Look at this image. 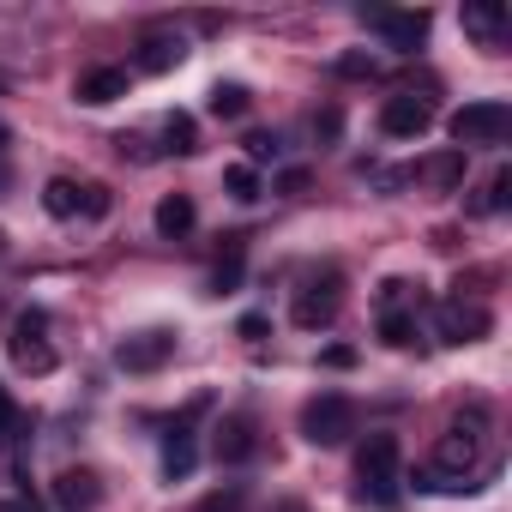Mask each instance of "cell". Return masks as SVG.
<instances>
[{
  "mask_svg": "<svg viewBox=\"0 0 512 512\" xmlns=\"http://www.w3.org/2000/svg\"><path fill=\"white\" fill-rule=\"evenodd\" d=\"M416 314H422V284L386 278V284H380V344L410 350V344H416Z\"/></svg>",
  "mask_w": 512,
  "mask_h": 512,
  "instance_id": "7a4b0ae2",
  "label": "cell"
},
{
  "mask_svg": "<svg viewBox=\"0 0 512 512\" xmlns=\"http://www.w3.org/2000/svg\"><path fill=\"white\" fill-rule=\"evenodd\" d=\"M506 199H512V169H494V181L482 187V199H470V211H476V217H488V211H500Z\"/></svg>",
  "mask_w": 512,
  "mask_h": 512,
  "instance_id": "7402d4cb",
  "label": "cell"
},
{
  "mask_svg": "<svg viewBox=\"0 0 512 512\" xmlns=\"http://www.w3.org/2000/svg\"><path fill=\"white\" fill-rule=\"evenodd\" d=\"M422 175H428L434 187H458V181H464V151H446V157H434Z\"/></svg>",
  "mask_w": 512,
  "mask_h": 512,
  "instance_id": "cb8c5ba5",
  "label": "cell"
},
{
  "mask_svg": "<svg viewBox=\"0 0 512 512\" xmlns=\"http://www.w3.org/2000/svg\"><path fill=\"white\" fill-rule=\"evenodd\" d=\"M241 500H247V494H241V482H229V488H217V494H205V500H199L193 512H241Z\"/></svg>",
  "mask_w": 512,
  "mask_h": 512,
  "instance_id": "d4e9b609",
  "label": "cell"
},
{
  "mask_svg": "<svg viewBox=\"0 0 512 512\" xmlns=\"http://www.w3.org/2000/svg\"><path fill=\"white\" fill-rule=\"evenodd\" d=\"M0 512H37V506H31V500L19 494V500H0Z\"/></svg>",
  "mask_w": 512,
  "mask_h": 512,
  "instance_id": "1f68e13d",
  "label": "cell"
},
{
  "mask_svg": "<svg viewBox=\"0 0 512 512\" xmlns=\"http://www.w3.org/2000/svg\"><path fill=\"white\" fill-rule=\"evenodd\" d=\"M223 187H229V199H260V169L235 163V169H223Z\"/></svg>",
  "mask_w": 512,
  "mask_h": 512,
  "instance_id": "603a6c76",
  "label": "cell"
},
{
  "mask_svg": "<svg viewBox=\"0 0 512 512\" xmlns=\"http://www.w3.org/2000/svg\"><path fill=\"white\" fill-rule=\"evenodd\" d=\"M278 512H302V500H284V506H278Z\"/></svg>",
  "mask_w": 512,
  "mask_h": 512,
  "instance_id": "836d02e7",
  "label": "cell"
},
{
  "mask_svg": "<svg viewBox=\"0 0 512 512\" xmlns=\"http://www.w3.org/2000/svg\"><path fill=\"white\" fill-rule=\"evenodd\" d=\"M193 464H199V446H193V434L175 422V428L163 434V476L181 482V476H193Z\"/></svg>",
  "mask_w": 512,
  "mask_h": 512,
  "instance_id": "2e32d148",
  "label": "cell"
},
{
  "mask_svg": "<svg viewBox=\"0 0 512 512\" xmlns=\"http://www.w3.org/2000/svg\"><path fill=\"white\" fill-rule=\"evenodd\" d=\"M314 133H320V139H332V133H338V109H326V115H314Z\"/></svg>",
  "mask_w": 512,
  "mask_h": 512,
  "instance_id": "4dcf8cb0",
  "label": "cell"
},
{
  "mask_svg": "<svg viewBox=\"0 0 512 512\" xmlns=\"http://www.w3.org/2000/svg\"><path fill=\"white\" fill-rule=\"evenodd\" d=\"M356 500L368 506H398L404 500V452L398 434H368L356 452Z\"/></svg>",
  "mask_w": 512,
  "mask_h": 512,
  "instance_id": "6da1fadb",
  "label": "cell"
},
{
  "mask_svg": "<svg viewBox=\"0 0 512 512\" xmlns=\"http://www.w3.org/2000/svg\"><path fill=\"white\" fill-rule=\"evenodd\" d=\"M169 356H175V332H133V338H121V350H115V362H121L127 374H157Z\"/></svg>",
  "mask_w": 512,
  "mask_h": 512,
  "instance_id": "8fae6325",
  "label": "cell"
},
{
  "mask_svg": "<svg viewBox=\"0 0 512 512\" xmlns=\"http://www.w3.org/2000/svg\"><path fill=\"white\" fill-rule=\"evenodd\" d=\"M247 103H253L247 85H217V91H211V115H217V121H241Z\"/></svg>",
  "mask_w": 512,
  "mask_h": 512,
  "instance_id": "ffe728a7",
  "label": "cell"
},
{
  "mask_svg": "<svg viewBox=\"0 0 512 512\" xmlns=\"http://www.w3.org/2000/svg\"><path fill=\"white\" fill-rule=\"evenodd\" d=\"M0 253H7V235H0Z\"/></svg>",
  "mask_w": 512,
  "mask_h": 512,
  "instance_id": "e575fe53",
  "label": "cell"
},
{
  "mask_svg": "<svg viewBox=\"0 0 512 512\" xmlns=\"http://www.w3.org/2000/svg\"><path fill=\"white\" fill-rule=\"evenodd\" d=\"M338 73H344V79H374V73H380V61H374V55H344V61H338Z\"/></svg>",
  "mask_w": 512,
  "mask_h": 512,
  "instance_id": "83f0119b",
  "label": "cell"
},
{
  "mask_svg": "<svg viewBox=\"0 0 512 512\" xmlns=\"http://www.w3.org/2000/svg\"><path fill=\"white\" fill-rule=\"evenodd\" d=\"M446 127H452V151H470V145H506V133H512V109H506L500 97H482V103H464Z\"/></svg>",
  "mask_w": 512,
  "mask_h": 512,
  "instance_id": "3957f363",
  "label": "cell"
},
{
  "mask_svg": "<svg viewBox=\"0 0 512 512\" xmlns=\"http://www.w3.org/2000/svg\"><path fill=\"white\" fill-rule=\"evenodd\" d=\"M338 308H344V278L338 272H320V278H308L302 290H296V326L302 332H320V326H332L338 320Z\"/></svg>",
  "mask_w": 512,
  "mask_h": 512,
  "instance_id": "8992f818",
  "label": "cell"
},
{
  "mask_svg": "<svg viewBox=\"0 0 512 512\" xmlns=\"http://www.w3.org/2000/svg\"><path fill=\"white\" fill-rule=\"evenodd\" d=\"M464 31L482 49H500L506 43V7H494V0H470V7H464Z\"/></svg>",
  "mask_w": 512,
  "mask_h": 512,
  "instance_id": "9a60e30c",
  "label": "cell"
},
{
  "mask_svg": "<svg viewBox=\"0 0 512 512\" xmlns=\"http://www.w3.org/2000/svg\"><path fill=\"white\" fill-rule=\"evenodd\" d=\"M428 127H434V103L428 97H416V91L386 97V109H380V133L386 139H422Z\"/></svg>",
  "mask_w": 512,
  "mask_h": 512,
  "instance_id": "9c48e42d",
  "label": "cell"
},
{
  "mask_svg": "<svg viewBox=\"0 0 512 512\" xmlns=\"http://www.w3.org/2000/svg\"><path fill=\"white\" fill-rule=\"evenodd\" d=\"M49 314L43 308H25L19 320H13V344H7V356H13V368L19 374H49L55 368V350H49Z\"/></svg>",
  "mask_w": 512,
  "mask_h": 512,
  "instance_id": "5b68a950",
  "label": "cell"
},
{
  "mask_svg": "<svg viewBox=\"0 0 512 512\" xmlns=\"http://www.w3.org/2000/svg\"><path fill=\"white\" fill-rule=\"evenodd\" d=\"M181 55H187V43H181V37L151 31V37L139 43V73H169V67H181Z\"/></svg>",
  "mask_w": 512,
  "mask_h": 512,
  "instance_id": "e0dca14e",
  "label": "cell"
},
{
  "mask_svg": "<svg viewBox=\"0 0 512 512\" xmlns=\"http://www.w3.org/2000/svg\"><path fill=\"white\" fill-rule=\"evenodd\" d=\"M362 25H368V31H380V37H386V49H404V55H410V49H422V43H428V25H434V19H428L422 7H416V13L362 7Z\"/></svg>",
  "mask_w": 512,
  "mask_h": 512,
  "instance_id": "52a82bcc",
  "label": "cell"
},
{
  "mask_svg": "<svg viewBox=\"0 0 512 512\" xmlns=\"http://www.w3.org/2000/svg\"><path fill=\"white\" fill-rule=\"evenodd\" d=\"M97 500H103V482H97V470L73 464V470H61V476H55V506H61V512H91Z\"/></svg>",
  "mask_w": 512,
  "mask_h": 512,
  "instance_id": "7c38bea8",
  "label": "cell"
},
{
  "mask_svg": "<svg viewBox=\"0 0 512 512\" xmlns=\"http://www.w3.org/2000/svg\"><path fill=\"white\" fill-rule=\"evenodd\" d=\"M193 223H199V211H193V199H187V193L157 199V235H163V241H181Z\"/></svg>",
  "mask_w": 512,
  "mask_h": 512,
  "instance_id": "ac0fdd59",
  "label": "cell"
},
{
  "mask_svg": "<svg viewBox=\"0 0 512 512\" xmlns=\"http://www.w3.org/2000/svg\"><path fill=\"white\" fill-rule=\"evenodd\" d=\"M211 452H217V464H247L253 452H260V434H253V422H247V416H223V422H217Z\"/></svg>",
  "mask_w": 512,
  "mask_h": 512,
  "instance_id": "4fadbf2b",
  "label": "cell"
},
{
  "mask_svg": "<svg viewBox=\"0 0 512 512\" xmlns=\"http://www.w3.org/2000/svg\"><path fill=\"white\" fill-rule=\"evenodd\" d=\"M127 67H91L79 85H73V97L85 103V109H103V103H115V97H127Z\"/></svg>",
  "mask_w": 512,
  "mask_h": 512,
  "instance_id": "5bb4252c",
  "label": "cell"
},
{
  "mask_svg": "<svg viewBox=\"0 0 512 512\" xmlns=\"http://www.w3.org/2000/svg\"><path fill=\"white\" fill-rule=\"evenodd\" d=\"M302 434H308V446H344V440L356 434V404H350L344 392L308 398V404H302Z\"/></svg>",
  "mask_w": 512,
  "mask_h": 512,
  "instance_id": "277c9868",
  "label": "cell"
},
{
  "mask_svg": "<svg viewBox=\"0 0 512 512\" xmlns=\"http://www.w3.org/2000/svg\"><path fill=\"white\" fill-rule=\"evenodd\" d=\"M163 139H169V151H175V157H193V151H199L193 115H169V121H163Z\"/></svg>",
  "mask_w": 512,
  "mask_h": 512,
  "instance_id": "44dd1931",
  "label": "cell"
},
{
  "mask_svg": "<svg viewBox=\"0 0 512 512\" xmlns=\"http://www.w3.org/2000/svg\"><path fill=\"white\" fill-rule=\"evenodd\" d=\"M13 422H19V416H13V398H7V392H0V440H7V434H13Z\"/></svg>",
  "mask_w": 512,
  "mask_h": 512,
  "instance_id": "f546056e",
  "label": "cell"
},
{
  "mask_svg": "<svg viewBox=\"0 0 512 512\" xmlns=\"http://www.w3.org/2000/svg\"><path fill=\"white\" fill-rule=\"evenodd\" d=\"M428 476H446V482H476V434H470L464 422H458V428L434 446Z\"/></svg>",
  "mask_w": 512,
  "mask_h": 512,
  "instance_id": "30bf717a",
  "label": "cell"
},
{
  "mask_svg": "<svg viewBox=\"0 0 512 512\" xmlns=\"http://www.w3.org/2000/svg\"><path fill=\"white\" fill-rule=\"evenodd\" d=\"M278 151H284L278 133H247V157H253V163H278Z\"/></svg>",
  "mask_w": 512,
  "mask_h": 512,
  "instance_id": "4316f807",
  "label": "cell"
},
{
  "mask_svg": "<svg viewBox=\"0 0 512 512\" xmlns=\"http://www.w3.org/2000/svg\"><path fill=\"white\" fill-rule=\"evenodd\" d=\"M278 187H284V193H302V187H308V169H284Z\"/></svg>",
  "mask_w": 512,
  "mask_h": 512,
  "instance_id": "f1b7e54d",
  "label": "cell"
},
{
  "mask_svg": "<svg viewBox=\"0 0 512 512\" xmlns=\"http://www.w3.org/2000/svg\"><path fill=\"white\" fill-rule=\"evenodd\" d=\"M7 139H13V127H7V121H0V151H7Z\"/></svg>",
  "mask_w": 512,
  "mask_h": 512,
  "instance_id": "d6a6232c",
  "label": "cell"
},
{
  "mask_svg": "<svg viewBox=\"0 0 512 512\" xmlns=\"http://www.w3.org/2000/svg\"><path fill=\"white\" fill-rule=\"evenodd\" d=\"M43 211H49V217H79V181L55 175V181L43 187Z\"/></svg>",
  "mask_w": 512,
  "mask_h": 512,
  "instance_id": "d6986e66",
  "label": "cell"
},
{
  "mask_svg": "<svg viewBox=\"0 0 512 512\" xmlns=\"http://www.w3.org/2000/svg\"><path fill=\"white\" fill-rule=\"evenodd\" d=\"M79 211H85V217H109V187H103V181H85V187H79Z\"/></svg>",
  "mask_w": 512,
  "mask_h": 512,
  "instance_id": "484cf974",
  "label": "cell"
},
{
  "mask_svg": "<svg viewBox=\"0 0 512 512\" xmlns=\"http://www.w3.org/2000/svg\"><path fill=\"white\" fill-rule=\"evenodd\" d=\"M434 326H440V338H446V344H476V338H488V326H494V314H488L482 302H464V296H446V302L434 308Z\"/></svg>",
  "mask_w": 512,
  "mask_h": 512,
  "instance_id": "ba28073f",
  "label": "cell"
}]
</instances>
